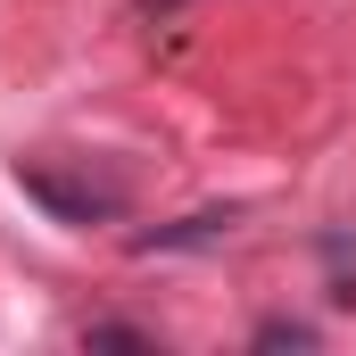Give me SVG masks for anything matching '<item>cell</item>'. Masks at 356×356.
Listing matches in <instances>:
<instances>
[{"mask_svg": "<svg viewBox=\"0 0 356 356\" xmlns=\"http://www.w3.org/2000/svg\"><path fill=\"white\" fill-rule=\"evenodd\" d=\"M17 191H25L50 224H75V232L133 216V175L108 166V158H91V149H25V158H17Z\"/></svg>", "mask_w": 356, "mask_h": 356, "instance_id": "6da1fadb", "label": "cell"}, {"mask_svg": "<svg viewBox=\"0 0 356 356\" xmlns=\"http://www.w3.org/2000/svg\"><path fill=\"white\" fill-rule=\"evenodd\" d=\"M241 216L232 207H199V216H182V224H158V232H133V257H175V249H207V241H224Z\"/></svg>", "mask_w": 356, "mask_h": 356, "instance_id": "7a4b0ae2", "label": "cell"}, {"mask_svg": "<svg viewBox=\"0 0 356 356\" xmlns=\"http://www.w3.org/2000/svg\"><path fill=\"white\" fill-rule=\"evenodd\" d=\"M83 348H158L149 323H83Z\"/></svg>", "mask_w": 356, "mask_h": 356, "instance_id": "3957f363", "label": "cell"}, {"mask_svg": "<svg viewBox=\"0 0 356 356\" xmlns=\"http://www.w3.org/2000/svg\"><path fill=\"white\" fill-rule=\"evenodd\" d=\"M249 340H257V348H315V323H298V315H266Z\"/></svg>", "mask_w": 356, "mask_h": 356, "instance_id": "277c9868", "label": "cell"}, {"mask_svg": "<svg viewBox=\"0 0 356 356\" xmlns=\"http://www.w3.org/2000/svg\"><path fill=\"white\" fill-rule=\"evenodd\" d=\"M141 17H175V8H191V0H133Z\"/></svg>", "mask_w": 356, "mask_h": 356, "instance_id": "5b68a950", "label": "cell"}]
</instances>
